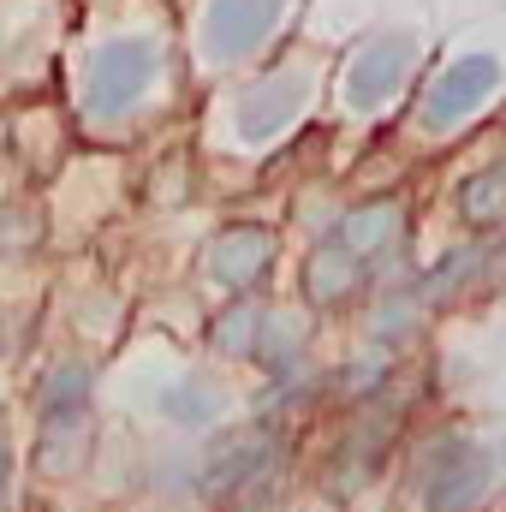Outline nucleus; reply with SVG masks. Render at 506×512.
<instances>
[{"instance_id":"nucleus-13","label":"nucleus","mask_w":506,"mask_h":512,"mask_svg":"<svg viewBox=\"0 0 506 512\" xmlns=\"http://www.w3.org/2000/svg\"><path fill=\"white\" fill-rule=\"evenodd\" d=\"M304 316L298 310H262V334H256V358H262V370H268V382H280V376H298V370H310L304 364Z\"/></svg>"},{"instance_id":"nucleus-2","label":"nucleus","mask_w":506,"mask_h":512,"mask_svg":"<svg viewBox=\"0 0 506 512\" xmlns=\"http://www.w3.org/2000/svg\"><path fill=\"white\" fill-rule=\"evenodd\" d=\"M155 78H161V48L149 36H114L84 66V102L96 120H120L131 108H143Z\"/></svg>"},{"instance_id":"nucleus-18","label":"nucleus","mask_w":506,"mask_h":512,"mask_svg":"<svg viewBox=\"0 0 506 512\" xmlns=\"http://www.w3.org/2000/svg\"><path fill=\"white\" fill-rule=\"evenodd\" d=\"M381 382H387V352H358V358H346L328 387H334V399H381Z\"/></svg>"},{"instance_id":"nucleus-5","label":"nucleus","mask_w":506,"mask_h":512,"mask_svg":"<svg viewBox=\"0 0 506 512\" xmlns=\"http://www.w3.org/2000/svg\"><path fill=\"white\" fill-rule=\"evenodd\" d=\"M274 251H280L274 227H262V221H227L203 245V274L221 292H251V286H262L274 274Z\"/></svg>"},{"instance_id":"nucleus-11","label":"nucleus","mask_w":506,"mask_h":512,"mask_svg":"<svg viewBox=\"0 0 506 512\" xmlns=\"http://www.w3.org/2000/svg\"><path fill=\"white\" fill-rule=\"evenodd\" d=\"M90 453V411H42L36 417V471L72 477Z\"/></svg>"},{"instance_id":"nucleus-10","label":"nucleus","mask_w":506,"mask_h":512,"mask_svg":"<svg viewBox=\"0 0 506 512\" xmlns=\"http://www.w3.org/2000/svg\"><path fill=\"white\" fill-rule=\"evenodd\" d=\"M405 233V209L393 203V197H370V203H352L340 221H334V233L328 239H340L352 256H364V262H376V256L393 251V239Z\"/></svg>"},{"instance_id":"nucleus-19","label":"nucleus","mask_w":506,"mask_h":512,"mask_svg":"<svg viewBox=\"0 0 506 512\" xmlns=\"http://www.w3.org/2000/svg\"><path fill=\"white\" fill-rule=\"evenodd\" d=\"M417 310H423V298H417V292H393V298H381L376 310H370V340H376L381 352H387V346H399V340H411Z\"/></svg>"},{"instance_id":"nucleus-21","label":"nucleus","mask_w":506,"mask_h":512,"mask_svg":"<svg viewBox=\"0 0 506 512\" xmlns=\"http://www.w3.org/2000/svg\"><path fill=\"white\" fill-rule=\"evenodd\" d=\"M495 459H501V471H506V441H501V453H495Z\"/></svg>"},{"instance_id":"nucleus-7","label":"nucleus","mask_w":506,"mask_h":512,"mask_svg":"<svg viewBox=\"0 0 506 512\" xmlns=\"http://www.w3.org/2000/svg\"><path fill=\"white\" fill-rule=\"evenodd\" d=\"M280 12H286V0H209V12H203V54L215 66L245 60L274 36Z\"/></svg>"},{"instance_id":"nucleus-4","label":"nucleus","mask_w":506,"mask_h":512,"mask_svg":"<svg viewBox=\"0 0 506 512\" xmlns=\"http://www.w3.org/2000/svg\"><path fill=\"white\" fill-rule=\"evenodd\" d=\"M506 66L495 54H465V60H453L435 84H429V96H423V131H459L495 90H501Z\"/></svg>"},{"instance_id":"nucleus-1","label":"nucleus","mask_w":506,"mask_h":512,"mask_svg":"<svg viewBox=\"0 0 506 512\" xmlns=\"http://www.w3.org/2000/svg\"><path fill=\"white\" fill-rule=\"evenodd\" d=\"M501 459L471 435H435L411 459V483L423 495V512H477L495 489Z\"/></svg>"},{"instance_id":"nucleus-16","label":"nucleus","mask_w":506,"mask_h":512,"mask_svg":"<svg viewBox=\"0 0 506 512\" xmlns=\"http://www.w3.org/2000/svg\"><path fill=\"white\" fill-rule=\"evenodd\" d=\"M256 334H262V304H251V298L221 304V316L209 322V346L221 358H256Z\"/></svg>"},{"instance_id":"nucleus-12","label":"nucleus","mask_w":506,"mask_h":512,"mask_svg":"<svg viewBox=\"0 0 506 512\" xmlns=\"http://www.w3.org/2000/svg\"><path fill=\"white\" fill-rule=\"evenodd\" d=\"M453 215L465 227H477V233L501 227L506 221V161H483L477 173H465L453 185Z\"/></svg>"},{"instance_id":"nucleus-20","label":"nucleus","mask_w":506,"mask_h":512,"mask_svg":"<svg viewBox=\"0 0 506 512\" xmlns=\"http://www.w3.org/2000/svg\"><path fill=\"white\" fill-rule=\"evenodd\" d=\"M6 495H12V441L0 435V507H6Z\"/></svg>"},{"instance_id":"nucleus-15","label":"nucleus","mask_w":506,"mask_h":512,"mask_svg":"<svg viewBox=\"0 0 506 512\" xmlns=\"http://www.w3.org/2000/svg\"><path fill=\"white\" fill-rule=\"evenodd\" d=\"M90 364L72 352V358H54L48 370H42V382H36V417L42 411H90Z\"/></svg>"},{"instance_id":"nucleus-17","label":"nucleus","mask_w":506,"mask_h":512,"mask_svg":"<svg viewBox=\"0 0 506 512\" xmlns=\"http://www.w3.org/2000/svg\"><path fill=\"white\" fill-rule=\"evenodd\" d=\"M477 268H483V245H459V251H447L429 274H423L417 298L441 310V304H453V292H465V286H471V274H477Z\"/></svg>"},{"instance_id":"nucleus-22","label":"nucleus","mask_w":506,"mask_h":512,"mask_svg":"<svg viewBox=\"0 0 506 512\" xmlns=\"http://www.w3.org/2000/svg\"><path fill=\"white\" fill-rule=\"evenodd\" d=\"M0 149H6V131H0Z\"/></svg>"},{"instance_id":"nucleus-3","label":"nucleus","mask_w":506,"mask_h":512,"mask_svg":"<svg viewBox=\"0 0 506 512\" xmlns=\"http://www.w3.org/2000/svg\"><path fill=\"white\" fill-rule=\"evenodd\" d=\"M274 453H280V429L274 423H245V429H221L203 453H197V495H209V501H227V495H239V489H251L256 477L274 465Z\"/></svg>"},{"instance_id":"nucleus-6","label":"nucleus","mask_w":506,"mask_h":512,"mask_svg":"<svg viewBox=\"0 0 506 512\" xmlns=\"http://www.w3.org/2000/svg\"><path fill=\"white\" fill-rule=\"evenodd\" d=\"M411 60H417V36H405V30L370 36V42L352 54V72H346V102H352V114H376L381 102H393V90L405 84Z\"/></svg>"},{"instance_id":"nucleus-8","label":"nucleus","mask_w":506,"mask_h":512,"mask_svg":"<svg viewBox=\"0 0 506 512\" xmlns=\"http://www.w3.org/2000/svg\"><path fill=\"white\" fill-rule=\"evenodd\" d=\"M304 96H310L304 72H268L262 84H251V90L233 102V131H239V143H251V149L274 143L280 131L304 114Z\"/></svg>"},{"instance_id":"nucleus-14","label":"nucleus","mask_w":506,"mask_h":512,"mask_svg":"<svg viewBox=\"0 0 506 512\" xmlns=\"http://www.w3.org/2000/svg\"><path fill=\"white\" fill-rule=\"evenodd\" d=\"M155 411L167 423H179V429H209V423H221V387L209 376H179V382L161 387Z\"/></svg>"},{"instance_id":"nucleus-9","label":"nucleus","mask_w":506,"mask_h":512,"mask_svg":"<svg viewBox=\"0 0 506 512\" xmlns=\"http://www.w3.org/2000/svg\"><path fill=\"white\" fill-rule=\"evenodd\" d=\"M364 280H370V262L352 256L340 239H322V245H310V256H304V292H310L316 310L352 304L364 292Z\"/></svg>"}]
</instances>
